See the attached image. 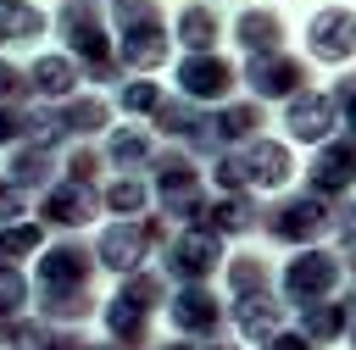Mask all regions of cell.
I'll return each instance as SVG.
<instances>
[]
</instances>
